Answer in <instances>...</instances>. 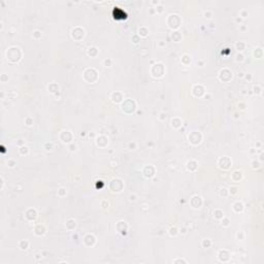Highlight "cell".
<instances>
[{
  "instance_id": "6da1fadb",
  "label": "cell",
  "mask_w": 264,
  "mask_h": 264,
  "mask_svg": "<svg viewBox=\"0 0 264 264\" xmlns=\"http://www.w3.org/2000/svg\"><path fill=\"white\" fill-rule=\"evenodd\" d=\"M113 16H115L116 19H125L126 13L121 8H119V7H115L113 8Z\"/></svg>"
}]
</instances>
